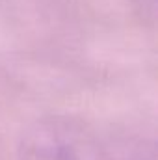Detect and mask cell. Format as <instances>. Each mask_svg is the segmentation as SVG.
Returning <instances> with one entry per match:
<instances>
[{"label": "cell", "mask_w": 158, "mask_h": 160, "mask_svg": "<svg viewBox=\"0 0 158 160\" xmlns=\"http://www.w3.org/2000/svg\"><path fill=\"white\" fill-rule=\"evenodd\" d=\"M19 160H101L95 140L67 118L36 121L21 138Z\"/></svg>", "instance_id": "obj_1"}]
</instances>
